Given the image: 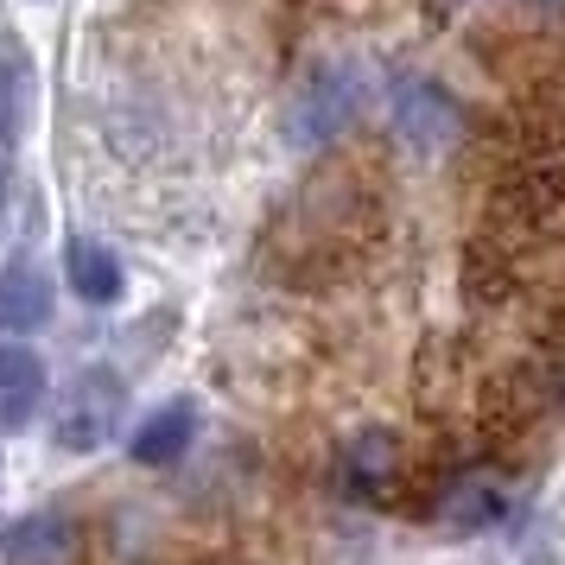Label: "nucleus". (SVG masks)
Segmentation results:
<instances>
[{
    "instance_id": "nucleus-12",
    "label": "nucleus",
    "mask_w": 565,
    "mask_h": 565,
    "mask_svg": "<svg viewBox=\"0 0 565 565\" xmlns=\"http://www.w3.org/2000/svg\"><path fill=\"white\" fill-rule=\"evenodd\" d=\"M534 7H565V0H534Z\"/></svg>"
},
{
    "instance_id": "nucleus-1",
    "label": "nucleus",
    "mask_w": 565,
    "mask_h": 565,
    "mask_svg": "<svg viewBox=\"0 0 565 565\" xmlns=\"http://www.w3.org/2000/svg\"><path fill=\"white\" fill-rule=\"evenodd\" d=\"M362 103H369V71L362 64H318L292 96V140L299 147H331L337 134H350Z\"/></svg>"
},
{
    "instance_id": "nucleus-2",
    "label": "nucleus",
    "mask_w": 565,
    "mask_h": 565,
    "mask_svg": "<svg viewBox=\"0 0 565 565\" xmlns=\"http://www.w3.org/2000/svg\"><path fill=\"white\" fill-rule=\"evenodd\" d=\"M121 407H128V387L115 369H83L77 382L64 387V401L52 407V438L57 451H96L115 438L121 426Z\"/></svg>"
},
{
    "instance_id": "nucleus-3",
    "label": "nucleus",
    "mask_w": 565,
    "mask_h": 565,
    "mask_svg": "<svg viewBox=\"0 0 565 565\" xmlns=\"http://www.w3.org/2000/svg\"><path fill=\"white\" fill-rule=\"evenodd\" d=\"M463 128V108L451 89H438V83L426 77H407L401 89H394V134H401V147H413L419 159L445 153L451 140H458Z\"/></svg>"
},
{
    "instance_id": "nucleus-9",
    "label": "nucleus",
    "mask_w": 565,
    "mask_h": 565,
    "mask_svg": "<svg viewBox=\"0 0 565 565\" xmlns=\"http://www.w3.org/2000/svg\"><path fill=\"white\" fill-rule=\"evenodd\" d=\"M64 553H71L64 514H32L7 534V565H64Z\"/></svg>"
},
{
    "instance_id": "nucleus-11",
    "label": "nucleus",
    "mask_w": 565,
    "mask_h": 565,
    "mask_svg": "<svg viewBox=\"0 0 565 565\" xmlns=\"http://www.w3.org/2000/svg\"><path fill=\"white\" fill-rule=\"evenodd\" d=\"M387 470H394V451H387L382 433L356 438V445L343 451V483H350V495H362V502H375V495H382Z\"/></svg>"
},
{
    "instance_id": "nucleus-6",
    "label": "nucleus",
    "mask_w": 565,
    "mask_h": 565,
    "mask_svg": "<svg viewBox=\"0 0 565 565\" xmlns=\"http://www.w3.org/2000/svg\"><path fill=\"white\" fill-rule=\"evenodd\" d=\"M191 438H198V407H191V401H166V407H153L147 426L134 433V463L166 470V463H179L184 451H191Z\"/></svg>"
},
{
    "instance_id": "nucleus-10",
    "label": "nucleus",
    "mask_w": 565,
    "mask_h": 565,
    "mask_svg": "<svg viewBox=\"0 0 565 565\" xmlns=\"http://www.w3.org/2000/svg\"><path fill=\"white\" fill-rule=\"evenodd\" d=\"M509 514V489L502 483H458L445 495V527L451 534H483Z\"/></svg>"
},
{
    "instance_id": "nucleus-7",
    "label": "nucleus",
    "mask_w": 565,
    "mask_h": 565,
    "mask_svg": "<svg viewBox=\"0 0 565 565\" xmlns=\"http://www.w3.org/2000/svg\"><path fill=\"white\" fill-rule=\"evenodd\" d=\"M45 401V362L26 343H0V426H26Z\"/></svg>"
},
{
    "instance_id": "nucleus-8",
    "label": "nucleus",
    "mask_w": 565,
    "mask_h": 565,
    "mask_svg": "<svg viewBox=\"0 0 565 565\" xmlns=\"http://www.w3.org/2000/svg\"><path fill=\"white\" fill-rule=\"evenodd\" d=\"M64 274H71V292L89 299V306H115V299L128 292V274H121L115 248L89 242V235H77V242L64 248Z\"/></svg>"
},
{
    "instance_id": "nucleus-5",
    "label": "nucleus",
    "mask_w": 565,
    "mask_h": 565,
    "mask_svg": "<svg viewBox=\"0 0 565 565\" xmlns=\"http://www.w3.org/2000/svg\"><path fill=\"white\" fill-rule=\"evenodd\" d=\"M26 115H32V71L13 57L0 64V216H7V191L20 172V140H26Z\"/></svg>"
},
{
    "instance_id": "nucleus-4",
    "label": "nucleus",
    "mask_w": 565,
    "mask_h": 565,
    "mask_svg": "<svg viewBox=\"0 0 565 565\" xmlns=\"http://www.w3.org/2000/svg\"><path fill=\"white\" fill-rule=\"evenodd\" d=\"M45 318H52V280H45V267L32 255H13L0 267V331L26 337Z\"/></svg>"
}]
</instances>
